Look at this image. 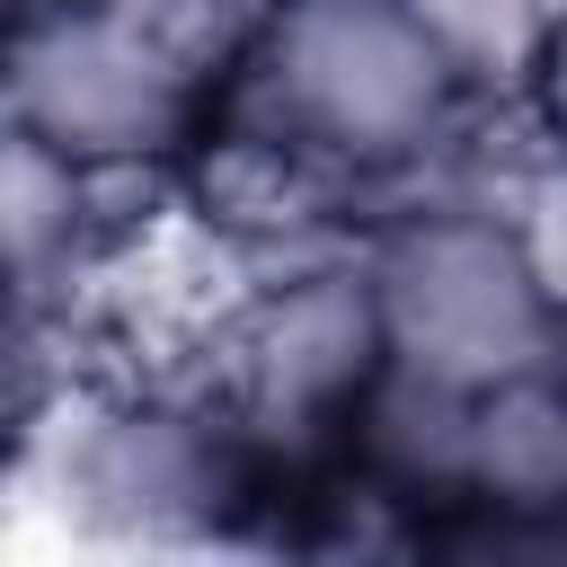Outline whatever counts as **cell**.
<instances>
[{"label": "cell", "instance_id": "cell-1", "mask_svg": "<svg viewBox=\"0 0 567 567\" xmlns=\"http://www.w3.org/2000/svg\"><path fill=\"white\" fill-rule=\"evenodd\" d=\"M213 53L159 0H27L0 115L97 186H168L213 106Z\"/></svg>", "mask_w": 567, "mask_h": 567}, {"label": "cell", "instance_id": "cell-2", "mask_svg": "<svg viewBox=\"0 0 567 567\" xmlns=\"http://www.w3.org/2000/svg\"><path fill=\"white\" fill-rule=\"evenodd\" d=\"M354 257L372 275L390 363H408L425 381L470 390V381L558 346V292H549L514 204L399 195L354 230Z\"/></svg>", "mask_w": 567, "mask_h": 567}, {"label": "cell", "instance_id": "cell-3", "mask_svg": "<svg viewBox=\"0 0 567 567\" xmlns=\"http://www.w3.org/2000/svg\"><path fill=\"white\" fill-rule=\"evenodd\" d=\"M514 540H567V354L558 346L461 390L452 487L416 532V549H514Z\"/></svg>", "mask_w": 567, "mask_h": 567}, {"label": "cell", "instance_id": "cell-4", "mask_svg": "<svg viewBox=\"0 0 567 567\" xmlns=\"http://www.w3.org/2000/svg\"><path fill=\"white\" fill-rule=\"evenodd\" d=\"M71 408V319L53 284L0 275V470L62 434Z\"/></svg>", "mask_w": 567, "mask_h": 567}, {"label": "cell", "instance_id": "cell-5", "mask_svg": "<svg viewBox=\"0 0 567 567\" xmlns=\"http://www.w3.org/2000/svg\"><path fill=\"white\" fill-rule=\"evenodd\" d=\"M416 18H425V35L470 71V89L487 97V89H514V71H523V53H532V35H540V18H549V0H408Z\"/></svg>", "mask_w": 567, "mask_h": 567}, {"label": "cell", "instance_id": "cell-6", "mask_svg": "<svg viewBox=\"0 0 567 567\" xmlns=\"http://www.w3.org/2000/svg\"><path fill=\"white\" fill-rule=\"evenodd\" d=\"M505 97L532 124L540 159H567V0H549V18H540V35H532V53H523Z\"/></svg>", "mask_w": 567, "mask_h": 567}, {"label": "cell", "instance_id": "cell-7", "mask_svg": "<svg viewBox=\"0 0 567 567\" xmlns=\"http://www.w3.org/2000/svg\"><path fill=\"white\" fill-rule=\"evenodd\" d=\"M18 18H27V0H0V53H9V35H18Z\"/></svg>", "mask_w": 567, "mask_h": 567}, {"label": "cell", "instance_id": "cell-8", "mask_svg": "<svg viewBox=\"0 0 567 567\" xmlns=\"http://www.w3.org/2000/svg\"><path fill=\"white\" fill-rule=\"evenodd\" d=\"M221 9H230V18H239V9H248V0H221Z\"/></svg>", "mask_w": 567, "mask_h": 567}]
</instances>
